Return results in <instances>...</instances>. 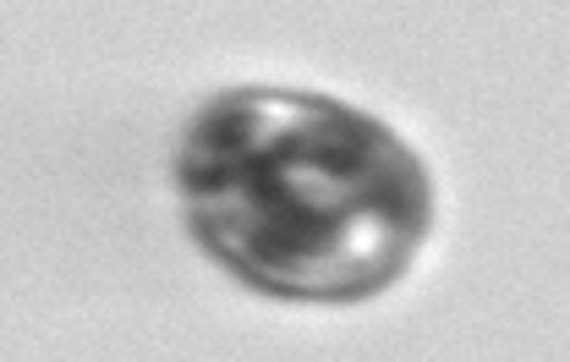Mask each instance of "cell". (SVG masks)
Here are the masks:
<instances>
[{
  "instance_id": "1",
  "label": "cell",
  "mask_w": 570,
  "mask_h": 362,
  "mask_svg": "<svg viewBox=\"0 0 570 362\" xmlns=\"http://www.w3.org/2000/svg\"><path fill=\"white\" fill-rule=\"evenodd\" d=\"M193 236L269 296L352 302L384 291L428 231L417 154L318 94L236 88L181 148Z\"/></svg>"
}]
</instances>
